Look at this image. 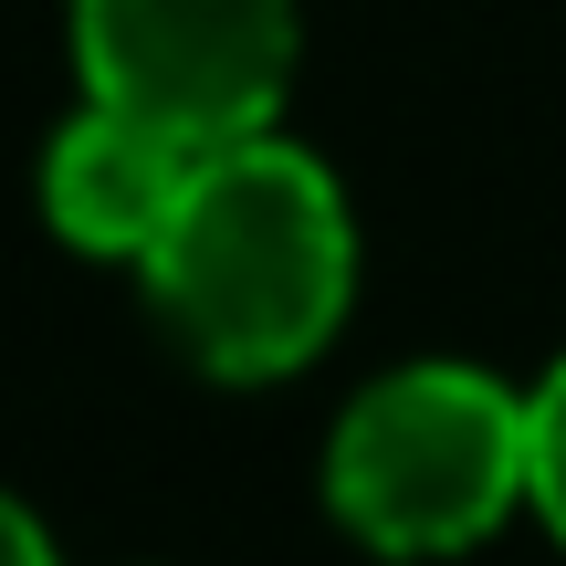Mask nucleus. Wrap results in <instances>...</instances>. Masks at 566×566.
<instances>
[{"label":"nucleus","mask_w":566,"mask_h":566,"mask_svg":"<svg viewBox=\"0 0 566 566\" xmlns=\"http://www.w3.org/2000/svg\"><path fill=\"white\" fill-rule=\"evenodd\" d=\"M137 273L158 325L189 346V367L252 388V378H294L346 325L357 221H346V189L325 179V158L263 126V137H231L200 158L189 200L168 210Z\"/></svg>","instance_id":"obj_1"},{"label":"nucleus","mask_w":566,"mask_h":566,"mask_svg":"<svg viewBox=\"0 0 566 566\" xmlns=\"http://www.w3.org/2000/svg\"><path fill=\"white\" fill-rule=\"evenodd\" d=\"M535 514H546V535L566 546V357L535 388Z\"/></svg>","instance_id":"obj_5"},{"label":"nucleus","mask_w":566,"mask_h":566,"mask_svg":"<svg viewBox=\"0 0 566 566\" xmlns=\"http://www.w3.org/2000/svg\"><path fill=\"white\" fill-rule=\"evenodd\" d=\"M294 0H74L84 95L189 147L263 137L294 95Z\"/></svg>","instance_id":"obj_3"},{"label":"nucleus","mask_w":566,"mask_h":566,"mask_svg":"<svg viewBox=\"0 0 566 566\" xmlns=\"http://www.w3.org/2000/svg\"><path fill=\"white\" fill-rule=\"evenodd\" d=\"M0 566H53V535H42V514L11 483H0Z\"/></svg>","instance_id":"obj_6"},{"label":"nucleus","mask_w":566,"mask_h":566,"mask_svg":"<svg viewBox=\"0 0 566 566\" xmlns=\"http://www.w3.org/2000/svg\"><path fill=\"white\" fill-rule=\"evenodd\" d=\"M325 504L367 556H462L535 504V399L493 367H399L357 388L325 441Z\"/></svg>","instance_id":"obj_2"},{"label":"nucleus","mask_w":566,"mask_h":566,"mask_svg":"<svg viewBox=\"0 0 566 566\" xmlns=\"http://www.w3.org/2000/svg\"><path fill=\"white\" fill-rule=\"evenodd\" d=\"M210 147L168 137L147 116H116V105L84 95V116L42 147V221L63 231L95 263H147V242L168 231V210L189 200Z\"/></svg>","instance_id":"obj_4"}]
</instances>
